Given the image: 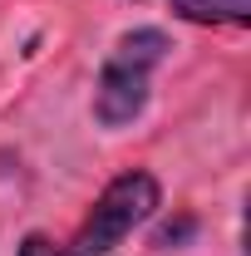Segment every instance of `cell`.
<instances>
[{
    "label": "cell",
    "mask_w": 251,
    "mask_h": 256,
    "mask_svg": "<svg viewBox=\"0 0 251 256\" xmlns=\"http://www.w3.org/2000/svg\"><path fill=\"white\" fill-rule=\"evenodd\" d=\"M168 54V34L162 30H133L114 44V54L98 69V89H94V118L104 128H124L143 114L148 104V79Z\"/></svg>",
    "instance_id": "obj_1"
},
{
    "label": "cell",
    "mask_w": 251,
    "mask_h": 256,
    "mask_svg": "<svg viewBox=\"0 0 251 256\" xmlns=\"http://www.w3.org/2000/svg\"><path fill=\"white\" fill-rule=\"evenodd\" d=\"M158 197H162V192H158V178H153V172H143V168L118 172L108 188L98 192V202H94V212L84 217L79 236H74V242H64L69 256H108L138 222H148V217H153Z\"/></svg>",
    "instance_id": "obj_2"
},
{
    "label": "cell",
    "mask_w": 251,
    "mask_h": 256,
    "mask_svg": "<svg viewBox=\"0 0 251 256\" xmlns=\"http://www.w3.org/2000/svg\"><path fill=\"white\" fill-rule=\"evenodd\" d=\"M172 15L192 25H246L251 0H172Z\"/></svg>",
    "instance_id": "obj_3"
},
{
    "label": "cell",
    "mask_w": 251,
    "mask_h": 256,
    "mask_svg": "<svg viewBox=\"0 0 251 256\" xmlns=\"http://www.w3.org/2000/svg\"><path fill=\"white\" fill-rule=\"evenodd\" d=\"M20 256H69L64 242H50V236H25L20 242Z\"/></svg>",
    "instance_id": "obj_4"
},
{
    "label": "cell",
    "mask_w": 251,
    "mask_h": 256,
    "mask_svg": "<svg viewBox=\"0 0 251 256\" xmlns=\"http://www.w3.org/2000/svg\"><path fill=\"white\" fill-rule=\"evenodd\" d=\"M188 236H192V222L182 217L178 226H162V232H158V246L168 252V246H178V242H188Z\"/></svg>",
    "instance_id": "obj_5"
}]
</instances>
